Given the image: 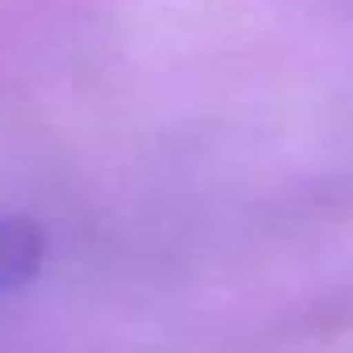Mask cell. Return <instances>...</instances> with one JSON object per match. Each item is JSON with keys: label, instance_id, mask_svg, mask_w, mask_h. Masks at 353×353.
I'll use <instances>...</instances> for the list:
<instances>
[{"label": "cell", "instance_id": "1", "mask_svg": "<svg viewBox=\"0 0 353 353\" xmlns=\"http://www.w3.org/2000/svg\"><path fill=\"white\" fill-rule=\"evenodd\" d=\"M46 262V232L39 221L0 213V296L19 292Z\"/></svg>", "mask_w": 353, "mask_h": 353}]
</instances>
